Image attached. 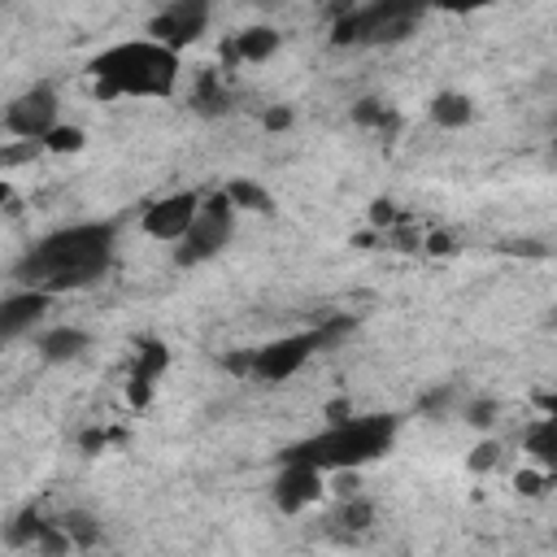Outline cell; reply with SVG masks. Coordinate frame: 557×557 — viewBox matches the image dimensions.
<instances>
[{
  "label": "cell",
  "mask_w": 557,
  "mask_h": 557,
  "mask_svg": "<svg viewBox=\"0 0 557 557\" xmlns=\"http://www.w3.org/2000/svg\"><path fill=\"white\" fill-rule=\"evenodd\" d=\"M470 117H474V100H470L466 91H440V96L431 100V122L444 126V131H457V126H466Z\"/></svg>",
  "instance_id": "9a60e30c"
},
{
  "label": "cell",
  "mask_w": 557,
  "mask_h": 557,
  "mask_svg": "<svg viewBox=\"0 0 557 557\" xmlns=\"http://www.w3.org/2000/svg\"><path fill=\"white\" fill-rule=\"evenodd\" d=\"M200 191H170V196H161V200H152L148 209H144V231L152 235V239H165V244H178L187 231H191V222H196V213H200Z\"/></svg>",
  "instance_id": "9c48e42d"
},
{
  "label": "cell",
  "mask_w": 557,
  "mask_h": 557,
  "mask_svg": "<svg viewBox=\"0 0 557 557\" xmlns=\"http://www.w3.org/2000/svg\"><path fill=\"white\" fill-rule=\"evenodd\" d=\"M235 205L226 191H209L200 200V213L191 222V231L174 244V261L178 265H200V261H213L226 244H231V231H235Z\"/></svg>",
  "instance_id": "8992f818"
},
{
  "label": "cell",
  "mask_w": 557,
  "mask_h": 557,
  "mask_svg": "<svg viewBox=\"0 0 557 557\" xmlns=\"http://www.w3.org/2000/svg\"><path fill=\"white\" fill-rule=\"evenodd\" d=\"M205 26H209V4L205 0H174V4H165L148 17V39L178 52V48L196 44L205 35Z\"/></svg>",
  "instance_id": "ba28073f"
},
{
  "label": "cell",
  "mask_w": 557,
  "mask_h": 557,
  "mask_svg": "<svg viewBox=\"0 0 557 557\" xmlns=\"http://www.w3.org/2000/svg\"><path fill=\"white\" fill-rule=\"evenodd\" d=\"M165 366H170L165 344H157V339L139 344V352H135V370H131V400H135V405H144V400L152 396V387H157V379L165 374Z\"/></svg>",
  "instance_id": "4fadbf2b"
},
{
  "label": "cell",
  "mask_w": 557,
  "mask_h": 557,
  "mask_svg": "<svg viewBox=\"0 0 557 557\" xmlns=\"http://www.w3.org/2000/svg\"><path fill=\"white\" fill-rule=\"evenodd\" d=\"M322 496V470L305 466V461H283L278 479H274V505L283 513H300Z\"/></svg>",
  "instance_id": "30bf717a"
},
{
  "label": "cell",
  "mask_w": 557,
  "mask_h": 557,
  "mask_svg": "<svg viewBox=\"0 0 557 557\" xmlns=\"http://www.w3.org/2000/svg\"><path fill=\"white\" fill-rule=\"evenodd\" d=\"M278 44H283V35L274 30V26H248V30H239V35H231V44L222 48V57L231 61V65H257V61H265V57H274L278 52Z\"/></svg>",
  "instance_id": "7c38bea8"
},
{
  "label": "cell",
  "mask_w": 557,
  "mask_h": 557,
  "mask_svg": "<svg viewBox=\"0 0 557 557\" xmlns=\"http://www.w3.org/2000/svg\"><path fill=\"white\" fill-rule=\"evenodd\" d=\"M61 531H65L70 544H78V548H91V544L100 540V522H96L91 513H83V509H70V513L61 518Z\"/></svg>",
  "instance_id": "ffe728a7"
},
{
  "label": "cell",
  "mask_w": 557,
  "mask_h": 557,
  "mask_svg": "<svg viewBox=\"0 0 557 557\" xmlns=\"http://www.w3.org/2000/svg\"><path fill=\"white\" fill-rule=\"evenodd\" d=\"M48 305H52V296L26 292V287L4 296V305H0V339H17V335L35 331V322L48 313Z\"/></svg>",
  "instance_id": "8fae6325"
},
{
  "label": "cell",
  "mask_w": 557,
  "mask_h": 557,
  "mask_svg": "<svg viewBox=\"0 0 557 557\" xmlns=\"http://www.w3.org/2000/svg\"><path fill=\"white\" fill-rule=\"evenodd\" d=\"M466 422H470V426H492V422H496V405H492V400H474V405L466 409Z\"/></svg>",
  "instance_id": "7402d4cb"
},
{
  "label": "cell",
  "mask_w": 557,
  "mask_h": 557,
  "mask_svg": "<svg viewBox=\"0 0 557 557\" xmlns=\"http://www.w3.org/2000/svg\"><path fill=\"white\" fill-rule=\"evenodd\" d=\"M96 96H170L178 83V52L161 48L157 39H126L91 57Z\"/></svg>",
  "instance_id": "7a4b0ae2"
},
{
  "label": "cell",
  "mask_w": 557,
  "mask_h": 557,
  "mask_svg": "<svg viewBox=\"0 0 557 557\" xmlns=\"http://www.w3.org/2000/svg\"><path fill=\"white\" fill-rule=\"evenodd\" d=\"M352 122L366 126V131H379V135H392V131L400 126V117H396L383 100H357V104H352Z\"/></svg>",
  "instance_id": "e0dca14e"
},
{
  "label": "cell",
  "mask_w": 557,
  "mask_h": 557,
  "mask_svg": "<svg viewBox=\"0 0 557 557\" xmlns=\"http://www.w3.org/2000/svg\"><path fill=\"white\" fill-rule=\"evenodd\" d=\"M548 326H553V331H557V309H553V313H548Z\"/></svg>",
  "instance_id": "d4e9b609"
},
{
  "label": "cell",
  "mask_w": 557,
  "mask_h": 557,
  "mask_svg": "<svg viewBox=\"0 0 557 557\" xmlns=\"http://www.w3.org/2000/svg\"><path fill=\"white\" fill-rule=\"evenodd\" d=\"M422 22V9L409 0H374L361 9H339L331 44H400Z\"/></svg>",
  "instance_id": "277c9868"
},
{
  "label": "cell",
  "mask_w": 557,
  "mask_h": 557,
  "mask_svg": "<svg viewBox=\"0 0 557 557\" xmlns=\"http://www.w3.org/2000/svg\"><path fill=\"white\" fill-rule=\"evenodd\" d=\"M87 331H78V326H52V331H44L39 339H35V348H39V357L44 361H74V357H83L87 352Z\"/></svg>",
  "instance_id": "5bb4252c"
},
{
  "label": "cell",
  "mask_w": 557,
  "mask_h": 557,
  "mask_svg": "<svg viewBox=\"0 0 557 557\" xmlns=\"http://www.w3.org/2000/svg\"><path fill=\"white\" fill-rule=\"evenodd\" d=\"M313 352H322L318 326H313V331L283 335V339H270V344H261V348H252V352H235V357H226V366H231L235 374H252V379H261V383H283V379H292Z\"/></svg>",
  "instance_id": "5b68a950"
},
{
  "label": "cell",
  "mask_w": 557,
  "mask_h": 557,
  "mask_svg": "<svg viewBox=\"0 0 557 557\" xmlns=\"http://www.w3.org/2000/svg\"><path fill=\"white\" fill-rule=\"evenodd\" d=\"M226 196H231V205L235 209H252V213H270L274 209V200H270V191H261L257 183H248V178H235L231 187H222Z\"/></svg>",
  "instance_id": "d6986e66"
},
{
  "label": "cell",
  "mask_w": 557,
  "mask_h": 557,
  "mask_svg": "<svg viewBox=\"0 0 557 557\" xmlns=\"http://www.w3.org/2000/svg\"><path fill=\"white\" fill-rule=\"evenodd\" d=\"M191 104H196V113L218 117V113H226V109H231V91L218 83V74H205V78H200V87H196V96H191Z\"/></svg>",
  "instance_id": "ac0fdd59"
},
{
  "label": "cell",
  "mask_w": 557,
  "mask_h": 557,
  "mask_svg": "<svg viewBox=\"0 0 557 557\" xmlns=\"http://www.w3.org/2000/svg\"><path fill=\"white\" fill-rule=\"evenodd\" d=\"M496 453H500V448H496V444L487 440V444H479V448H474V457H470V466H474V470H483V466H492V461H496Z\"/></svg>",
  "instance_id": "603a6c76"
},
{
  "label": "cell",
  "mask_w": 557,
  "mask_h": 557,
  "mask_svg": "<svg viewBox=\"0 0 557 557\" xmlns=\"http://www.w3.org/2000/svg\"><path fill=\"white\" fill-rule=\"evenodd\" d=\"M44 148H52V152H74V148H83V131H78V126H57V131L44 139Z\"/></svg>",
  "instance_id": "44dd1931"
},
{
  "label": "cell",
  "mask_w": 557,
  "mask_h": 557,
  "mask_svg": "<svg viewBox=\"0 0 557 557\" xmlns=\"http://www.w3.org/2000/svg\"><path fill=\"white\" fill-rule=\"evenodd\" d=\"M57 117H61V104H57V91L48 83H35L4 104V131L26 139V144H44L61 126Z\"/></svg>",
  "instance_id": "52a82bcc"
},
{
  "label": "cell",
  "mask_w": 557,
  "mask_h": 557,
  "mask_svg": "<svg viewBox=\"0 0 557 557\" xmlns=\"http://www.w3.org/2000/svg\"><path fill=\"white\" fill-rule=\"evenodd\" d=\"M396 444V418L392 413H361V418H344L331 422L322 435H309L300 444H292L283 453V461H305L326 470H357L374 457H383Z\"/></svg>",
  "instance_id": "3957f363"
},
{
  "label": "cell",
  "mask_w": 557,
  "mask_h": 557,
  "mask_svg": "<svg viewBox=\"0 0 557 557\" xmlns=\"http://www.w3.org/2000/svg\"><path fill=\"white\" fill-rule=\"evenodd\" d=\"M283 126H292V113L287 109H270L265 113V131H283Z\"/></svg>",
  "instance_id": "cb8c5ba5"
},
{
  "label": "cell",
  "mask_w": 557,
  "mask_h": 557,
  "mask_svg": "<svg viewBox=\"0 0 557 557\" xmlns=\"http://www.w3.org/2000/svg\"><path fill=\"white\" fill-rule=\"evenodd\" d=\"M335 535H361V531H370V522H374V505L370 500H344L339 509H335Z\"/></svg>",
  "instance_id": "2e32d148"
},
{
  "label": "cell",
  "mask_w": 557,
  "mask_h": 557,
  "mask_svg": "<svg viewBox=\"0 0 557 557\" xmlns=\"http://www.w3.org/2000/svg\"><path fill=\"white\" fill-rule=\"evenodd\" d=\"M113 248H117V226L113 222H74V226H61V231L44 235L13 265V278L26 292H44V296L91 287L113 265Z\"/></svg>",
  "instance_id": "6da1fadb"
}]
</instances>
